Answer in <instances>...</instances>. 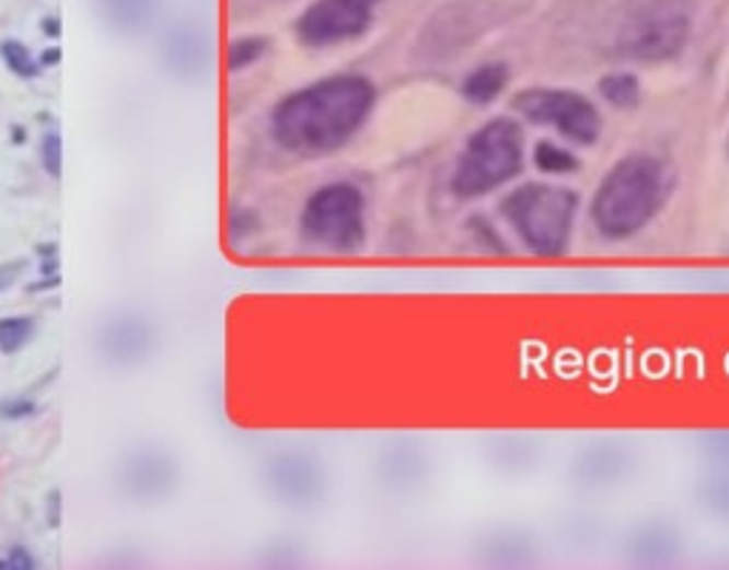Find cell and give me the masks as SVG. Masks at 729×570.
<instances>
[{"mask_svg": "<svg viewBox=\"0 0 729 570\" xmlns=\"http://www.w3.org/2000/svg\"><path fill=\"white\" fill-rule=\"evenodd\" d=\"M377 106V86L362 74H331L286 94L271 112V138L288 154L322 158L357 138Z\"/></svg>", "mask_w": 729, "mask_h": 570, "instance_id": "cell-1", "label": "cell"}, {"mask_svg": "<svg viewBox=\"0 0 729 570\" xmlns=\"http://www.w3.org/2000/svg\"><path fill=\"white\" fill-rule=\"evenodd\" d=\"M672 191V172L650 152H633L604 174L590 202V220L604 240L641 234L664 209Z\"/></svg>", "mask_w": 729, "mask_h": 570, "instance_id": "cell-2", "label": "cell"}, {"mask_svg": "<svg viewBox=\"0 0 729 570\" xmlns=\"http://www.w3.org/2000/svg\"><path fill=\"white\" fill-rule=\"evenodd\" d=\"M499 209L528 252L558 257L570 246L579 195L553 183H524L501 200Z\"/></svg>", "mask_w": 729, "mask_h": 570, "instance_id": "cell-3", "label": "cell"}, {"mask_svg": "<svg viewBox=\"0 0 729 570\" xmlns=\"http://www.w3.org/2000/svg\"><path fill=\"white\" fill-rule=\"evenodd\" d=\"M524 163V131L513 117H494L473 131L453 168L451 188L462 200L485 197L519 177Z\"/></svg>", "mask_w": 729, "mask_h": 570, "instance_id": "cell-4", "label": "cell"}, {"mask_svg": "<svg viewBox=\"0 0 729 570\" xmlns=\"http://www.w3.org/2000/svg\"><path fill=\"white\" fill-rule=\"evenodd\" d=\"M300 234L320 252H359L364 243V195L354 183L316 188L300 211Z\"/></svg>", "mask_w": 729, "mask_h": 570, "instance_id": "cell-5", "label": "cell"}, {"mask_svg": "<svg viewBox=\"0 0 729 570\" xmlns=\"http://www.w3.org/2000/svg\"><path fill=\"white\" fill-rule=\"evenodd\" d=\"M693 32L684 0H641L618 30V51L636 63H664L679 58Z\"/></svg>", "mask_w": 729, "mask_h": 570, "instance_id": "cell-6", "label": "cell"}, {"mask_svg": "<svg viewBox=\"0 0 729 570\" xmlns=\"http://www.w3.org/2000/svg\"><path fill=\"white\" fill-rule=\"evenodd\" d=\"M513 108L530 124L551 126L576 146H595L604 131V120H601L595 103L585 94L570 92V89H522L513 97Z\"/></svg>", "mask_w": 729, "mask_h": 570, "instance_id": "cell-7", "label": "cell"}, {"mask_svg": "<svg viewBox=\"0 0 729 570\" xmlns=\"http://www.w3.org/2000/svg\"><path fill=\"white\" fill-rule=\"evenodd\" d=\"M382 0H314L297 21V40L308 49H331V46L357 40L371 30L373 9Z\"/></svg>", "mask_w": 729, "mask_h": 570, "instance_id": "cell-8", "label": "cell"}, {"mask_svg": "<svg viewBox=\"0 0 729 570\" xmlns=\"http://www.w3.org/2000/svg\"><path fill=\"white\" fill-rule=\"evenodd\" d=\"M158 348V331L154 325L143 317V314H131V311H123L108 317L101 325V334H97V351H101L103 360L115 369H135V365H143Z\"/></svg>", "mask_w": 729, "mask_h": 570, "instance_id": "cell-9", "label": "cell"}, {"mask_svg": "<svg viewBox=\"0 0 729 570\" xmlns=\"http://www.w3.org/2000/svg\"><path fill=\"white\" fill-rule=\"evenodd\" d=\"M177 463L160 447L131 451L120 465V488L135 502H158L177 488Z\"/></svg>", "mask_w": 729, "mask_h": 570, "instance_id": "cell-10", "label": "cell"}, {"mask_svg": "<svg viewBox=\"0 0 729 570\" xmlns=\"http://www.w3.org/2000/svg\"><path fill=\"white\" fill-rule=\"evenodd\" d=\"M268 482L282 502L293 508L314 505L322 493V474L308 456L282 454L268 468Z\"/></svg>", "mask_w": 729, "mask_h": 570, "instance_id": "cell-11", "label": "cell"}, {"mask_svg": "<svg viewBox=\"0 0 729 570\" xmlns=\"http://www.w3.org/2000/svg\"><path fill=\"white\" fill-rule=\"evenodd\" d=\"M165 66L169 72H174L183 80L200 78L208 69V37L206 32L192 26V23H183L177 30L169 32V40H165Z\"/></svg>", "mask_w": 729, "mask_h": 570, "instance_id": "cell-12", "label": "cell"}, {"mask_svg": "<svg viewBox=\"0 0 729 570\" xmlns=\"http://www.w3.org/2000/svg\"><path fill=\"white\" fill-rule=\"evenodd\" d=\"M510 83V69L508 63H499V60H490V63L476 66L473 72L465 74L462 80V97H465L471 106H490L494 101H499L505 89Z\"/></svg>", "mask_w": 729, "mask_h": 570, "instance_id": "cell-13", "label": "cell"}, {"mask_svg": "<svg viewBox=\"0 0 729 570\" xmlns=\"http://www.w3.org/2000/svg\"><path fill=\"white\" fill-rule=\"evenodd\" d=\"M101 9L112 30L135 35L151 23L158 0H101Z\"/></svg>", "mask_w": 729, "mask_h": 570, "instance_id": "cell-14", "label": "cell"}, {"mask_svg": "<svg viewBox=\"0 0 729 570\" xmlns=\"http://www.w3.org/2000/svg\"><path fill=\"white\" fill-rule=\"evenodd\" d=\"M599 94L613 108H636L641 103V83L633 72H610L599 80Z\"/></svg>", "mask_w": 729, "mask_h": 570, "instance_id": "cell-15", "label": "cell"}, {"mask_svg": "<svg viewBox=\"0 0 729 570\" xmlns=\"http://www.w3.org/2000/svg\"><path fill=\"white\" fill-rule=\"evenodd\" d=\"M533 166L542 174H551V177H565V174L579 172L581 160L565 146L553 143V140H539L536 149H533Z\"/></svg>", "mask_w": 729, "mask_h": 570, "instance_id": "cell-16", "label": "cell"}, {"mask_svg": "<svg viewBox=\"0 0 729 570\" xmlns=\"http://www.w3.org/2000/svg\"><path fill=\"white\" fill-rule=\"evenodd\" d=\"M268 40L263 35H245L231 40L229 51H225V66H229V72H243L248 66L259 63V60L268 55Z\"/></svg>", "mask_w": 729, "mask_h": 570, "instance_id": "cell-17", "label": "cell"}, {"mask_svg": "<svg viewBox=\"0 0 729 570\" xmlns=\"http://www.w3.org/2000/svg\"><path fill=\"white\" fill-rule=\"evenodd\" d=\"M35 337V319L32 317H3L0 319V354H18Z\"/></svg>", "mask_w": 729, "mask_h": 570, "instance_id": "cell-18", "label": "cell"}, {"mask_svg": "<svg viewBox=\"0 0 729 570\" xmlns=\"http://www.w3.org/2000/svg\"><path fill=\"white\" fill-rule=\"evenodd\" d=\"M0 58L9 66V72L18 74L21 80H35L40 74V60L21 40H3L0 44Z\"/></svg>", "mask_w": 729, "mask_h": 570, "instance_id": "cell-19", "label": "cell"}, {"mask_svg": "<svg viewBox=\"0 0 729 570\" xmlns=\"http://www.w3.org/2000/svg\"><path fill=\"white\" fill-rule=\"evenodd\" d=\"M40 163H44L46 174L60 181V174H63V138H60V131H46L44 140H40Z\"/></svg>", "mask_w": 729, "mask_h": 570, "instance_id": "cell-20", "label": "cell"}, {"mask_svg": "<svg viewBox=\"0 0 729 570\" xmlns=\"http://www.w3.org/2000/svg\"><path fill=\"white\" fill-rule=\"evenodd\" d=\"M35 568H37L35 556H32L26 548H21V545L9 548L7 554L0 556V570H35Z\"/></svg>", "mask_w": 729, "mask_h": 570, "instance_id": "cell-21", "label": "cell"}, {"mask_svg": "<svg viewBox=\"0 0 729 570\" xmlns=\"http://www.w3.org/2000/svg\"><path fill=\"white\" fill-rule=\"evenodd\" d=\"M229 232L234 240H243L245 234L254 232V214H251V211H243V209L231 211Z\"/></svg>", "mask_w": 729, "mask_h": 570, "instance_id": "cell-22", "label": "cell"}, {"mask_svg": "<svg viewBox=\"0 0 729 570\" xmlns=\"http://www.w3.org/2000/svg\"><path fill=\"white\" fill-rule=\"evenodd\" d=\"M23 263L21 260H12V263H0V294L7 289H12L18 280H21L23 275Z\"/></svg>", "mask_w": 729, "mask_h": 570, "instance_id": "cell-23", "label": "cell"}, {"mask_svg": "<svg viewBox=\"0 0 729 570\" xmlns=\"http://www.w3.org/2000/svg\"><path fill=\"white\" fill-rule=\"evenodd\" d=\"M35 411H37L35 403H32V399H23V397L9 399V403L3 405V408H0V414H3V417H9V419L30 417V414H35Z\"/></svg>", "mask_w": 729, "mask_h": 570, "instance_id": "cell-24", "label": "cell"}, {"mask_svg": "<svg viewBox=\"0 0 729 570\" xmlns=\"http://www.w3.org/2000/svg\"><path fill=\"white\" fill-rule=\"evenodd\" d=\"M60 58H63V51L58 49V46H55V49H46L44 55H40V69H51V66H58L60 63Z\"/></svg>", "mask_w": 729, "mask_h": 570, "instance_id": "cell-25", "label": "cell"}, {"mask_svg": "<svg viewBox=\"0 0 729 570\" xmlns=\"http://www.w3.org/2000/svg\"><path fill=\"white\" fill-rule=\"evenodd\" d=\"M51 527L60 525V491H51V520H49Z\"/></svg>", "mask_w": 729, "mask_h": 570, "instance_id": "cell-26", "label": "cell"}, {"mask_svg": "<svg viewBox=\"0 0 729 570\" xmlns=\"http://www.w3.org/2000/svg\"><path fill=\"white\" fill-rule=\"evenodd\" d=\"M713 497H715V508H721V511L729 513V485H727V488H721V491L715 488Z\"/></svg>", "mask_w": 729, "mask_h": 570, "instance_id": "cell-27", "label": "cell"}, {"mask_svg": "<svg viewBox=\"0 0 729 570\" xmlns=\"http://www.w3.org/2000/svg\"><path fill=\"white\" fill-rule=\"evenodd\" d=\"M44 32H49V37H60V21H58V18H49V21H44Z\"/></svg>", "mask_w": 729, "mask_h": 570, "instance_id": "cell-28", "label": "cell"}, {"mask_svg": "<svg viewBox=\"0 0 729 570\" xmlns=\"http://www.w3.org/2000/svg\"><path fill=\"white\" fill-rule=\"evenodd\" d=\"M727 149H729V140H727Z\"/></svg>", "mask_w": 729, "mask_h": 570, "instance_id": "cell-29", "label": "cell"}]
</instances>
